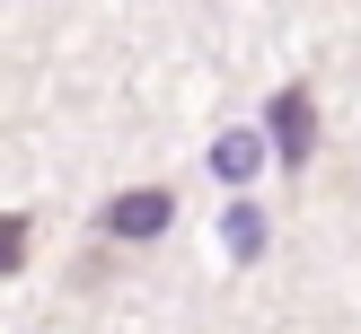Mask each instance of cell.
<instances>
[{
  "label": "cell",
  "instance_id": "obj_1",
  "mask_svg": "<svg viewBox=\"0 0 361 334\" xmlns=\"http://www.w3.org/2000/svg\"><path fill=\"white\" fill-rule=\"evenodd\" d=\"M168 220H176V193H159V185L115 193V203H106V238H159Z\"/></svg>",
  "mask_w": 361,
  "mask_h": 334
},
{
  "label": "cell",
  "instance_id": "obj_2",
  "mask_svg": "<svg viewBox=\"0 0 361 334\" xmlns=\"http://www.w3.org/2000/svg\"><path fill=\"white\" fill-rule=\"evenodd\" d=\"M264 115H274V150L300 167V158L317 150V105H309V88H282V97L264 105Z\"/></svg>",
  "mask_w": 361,
  "mask_h": 334
},
{
  "label": "cell",
  "instance_id": "obj_3",
  "mask_svg": "<svg viewBox=\"0 0 361 334\" xmlns=\"http://www.w3.org/2000/svg\"><path fill=\"white\" fill-rule=\"evenodd\" d=\"M256 167H264V141L256 132H221V141H212V176H221V185H256Z\"/></svg>",
  "mask_w": 361,
  "mask_h": 334
},
{
  "label": "cell",
  "instance_id": "obj_4",
  "mask_svg": "<svg viewBox=\"0 0 361 334\" xmlns=\"http://www.w3.org/2000/svg\"><path fill=\"white\" fill-rule=\"evenodd\" d=\"M221 238H229V255H238V264H256V255H264V211H256V203H229Z\"/></svg>",
  "mask_w": 361,
  "mask_h": 334
},
{
  "label": "cell",
  "instance_id": "obj_5",
  "mask_svg": "<svg viewBox=\"0 0 361 334\" xmlns=\"http://www.w3.org/2000/svg\"><path fill=\"white\" fill-rule=\"evenodd\" d=\"M18 255H27V220L0 211V273H18Z\"/></svg>",
  "mask_w": 361,
  "mask_h": 334
}]
</instances>
